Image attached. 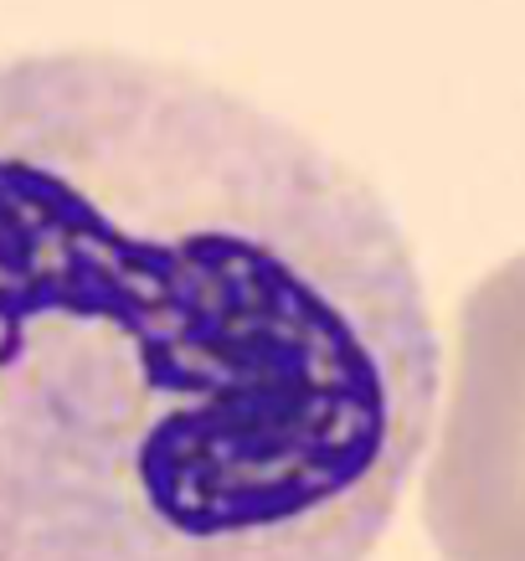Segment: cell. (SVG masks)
I'll use <instances>...</instances> for the list:
<instances>
[{
    "instance_id": "1",
    "label": "cell",
    "mask_w": 525,
    "mask_h": 561,
    "mask_svg": "<svg viewBox=\"0 0 525 561\" xmlns=\"http://www.w3.org/2000/svg\"><path fill=\"white\" fill-rule=\"evenodd\" d=\"M438 397L345 160L170 62H0V561H372Z\"/></svg>"
},
{
    "instance_id": "2",
    "label": "cell",
    "mask_w": 525,
    "mask_h": 561,
    "mask_svg": "<svg viewBox=\"0 0 525 561\" xmlns=\"http://www.w3.org/2000/svg\"><path fill=\"white\" fill-rule=\"evenodd\" d=\"M423 526L443 561H525V253L484 273L458 309Z\"/></svg>"
}]
</instances>
